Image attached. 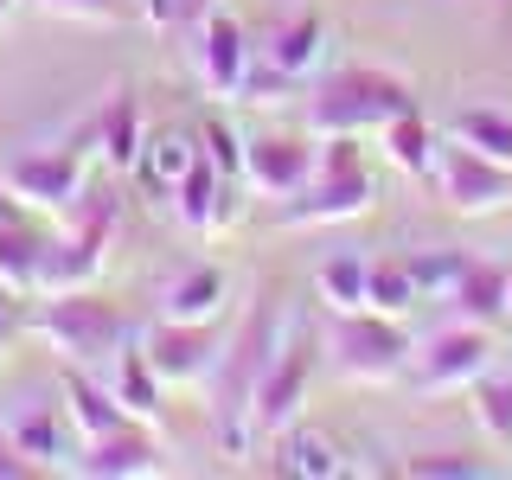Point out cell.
<instances>
[{"mask_svg":"<svg viewBox=\"0 0 512 480\" xmlns=\"http://www.w3.org/2000/svg\"><path fill=\"white\" fill-rule=\"evenodd\" d=\"M276 333H282V314L269 308V288H256L237 333L218 346L212 372H205V391H212V436L224 455H250V397H256V378H263L269 352H276Z\"/></svg>","mask_w":512,"mask_h":480,"instance_id":"obj_1","label":"cell"},{"mask_svg":"<svg viewBox=\"0 0 512 480\" xmlns=\"http://www.w3.org/2000/svg\"><path fill=\"white\" fill-rule=\"evenodd\" d=\"M378 199L372 167L359 154V135H320V160L314 180L295 192V199H276V224L282 231H320V224H352L365 218Z\"/></svg>","mask_w":512,"mask_h":480,"instance_id":"obj_2","label":"cell"},{"mask_svg":"<svg viewBox=\"0 0 512 480\" xmlns=\"http://www.w3.org/2000/svg\"><path fill=\"white\" fill-rule=\"evenodd\" d=\"M404 109H416V90L397 71L378 64H340L327 71L308 96V128L314 135H378L384 122H397Z\"/></svg>","mask_w":512,"mask_h":480,"instance_id":"obj_3","label":"cell"},{"mask_svg":"<svg viewBox=\"0 0 512 480\" xmlns=\"http://www.w3.org/2000/svg\"><path fill=\"white\" fill-rule=\"evenodd\" d=\"M26 327L39 333L64 365H84V372H90V365H103V359H116L122 346H135V320H128L116 301H103L96 288L45 295L39 308L26 314Z\"/></svg>","mask_w":512,"mask_h":480,"instance_id":"obj_4","label":"cell"},{"mask_svg":"<svg viewBox=\"0 0 512 480\" xmlns=\"http://www.w3.org/2000/svg\"><path fill=\"white\" fill-rule=\"evenodd\" d=\"M314 365H320V346L308 340V320L288 308L282 333H276V352H269L263 378H256V397H250V436L256 442H276L282 429L301 423L308 391H314Z\"/></svg>","mask_w":512,"mask_h":480,"instance_id":"obj_5","label":"cell"},{"mask_svg":"<svg viewBox=\"0 0 512 480\" xmlns=\"http://www.w3.org/2000/svg\"><path fill=\"white\" fill-rule=\"evenodd\" d=\"M327 365L346 384H391L410 372V352L416 340L397 327V314H372V308H352L327 320Z\"/></svg>","mask_w":512,"mask_h":480,"instance_id":"obj_6","label":"cell"},{"mask_svg":"<svg viewBox=\"0 0 512 480\" xmlns=\"http://www.w3.org/2000/svg\"><path fill=\"white\" fill-rule=\"evenodd\" d=\"M90 148H96V122H84L71 141H52V148H26L13 154V167L0 180L13 186V199L32 205V212H71L90 186Z\"/></svg>","mask_w":512,"mask_h":480,"instance_id":"obj_7","label":"cell"},{"mask_svg":"<svg viewBox=\"0 0 512 480\" xmlns=\"http://www.w3.org/2000/svg\"><path fill=\"white\" fill-rule=\"evenodd\" d=\"M429 186H436L442 205H455L461 218H487V212H506L512 205V167L500 160L461 148V141H436V160H429Z\"/></svg>","mask_w":512,"mask_h":480,"instance_id":"obj_8","label":"cell"},{"mask_svg":"<svg viewBox=\"0 0 512 480\" xmlns=\"http://www.w3.org/2000/svg\"><path fill=\"white\" fill-rule=\"evenodd\" d=\"M493 372V340L487 327H474V320H448V327H436L423 346L410 352V384L416 391H474V378Z\"/></svg>","mask_w":512,"mask_h":480,"instance_id":"obj_9","label":"cell"},{"mask_svg":"<svg viewBox=\"0 0 512 480\" xmlns=\"http://www.w3.org/2000/svg\"><path fill=\"white\" fill-rule=\"evenodd\" d=\"M135 346L160 384H199L224 340H218V320H154L148 333H135Z\"/></svg>","mask_w":512,"mask_h":480,"instance_id":"obj_10","label":"cell"},{"mask_svg":"<svg viewBox=\"0 0 512 480\" xmlns=\"http://www.w3.org/2000/svg\"><path fill=\"white\" fill-rule=\"evenodd\" d=\"M192 64H199V84L224 96V103H237L244 96V77H250V64H256V45H250V32L231 20V13H205L199 26H192Z\"/></svg>","mask_w":512,"mask_h":480,"instance_id":"obj_11","label":"cell"},{"mask_svg":"<svg viewBox=\"0 0 512 480\" xmlns=\"http://www.w3.org/2000/svg\"><path fill=\"white\" fill-rule=\"evenodd\" d=\"M314 160H320V148L308 135H250L244 141V186L263 192V199H295L314 180Z\"/></svg>","mask_w":512,"mask_h":480,"instance_id":"obj_12","label":"cell"},{"mask_svg":"<svg viewBox=\"0 0 512 480\" xmlns=\"http://www.w3.org/2000/svg\"><path fill=\"white\" fill-rule=\"evenodd\" d=\"M237 186H244L237 173H218L212 160L199 154V167H192L186 180L173 186L167 205H173V218H180L192 237H218V231H231V224L244 218V199H237Z\"/></svg>","mask_w":512,"mask_h":480,"instance_id":"obj_13","label":"cell"},{"mask_svg":"<svg viewBox=\"0 0 512 480\" xmlns=\"http://www.w3.org/2000/svg\"><path fill=\"white\" fill-rule=\"evenodd\" d=\"M256 58H263L269 71H282L288 84L320 77V64H327V26H320V13H282V20L263 32Z\"/></svg>","mask_w":512,"mask_h":480,"instance_id":"obj_14","label":"cell"},{"mask_svg":"<svg viewBox=\"0 0 512 480\" xmlns=\"http://www.w3.org/2000/svg\"><path fill=\"white\" fill-rule=\"evenodd\" d=\"M77 474H90V480H148V474H160V442L135 423V416H128L122 429H109V436L84 442Z\"/></svg>","mask_w":512,"mask_h":480,"instance_id":"obj_15","label":"cell"},{"mask_svg":"<svg viewBox=\"0 0 512 480\" xmlns=\"http://www.w3.org/2000/svg\"><path fill=\"white\" fill-rule=\"evenodd\" d=\"M224 295H231V276L218 263H186L180 276L160 282V320H218Z\"/></svg>","mask_w":512,"mask_h":480,"instance_id":"obj_16","label":"cell"},{"mask_svg":"<svg viewBox=\"0 0 512 480\" xmlns=\"http://www.w3.org/2000/svg\"><path fill=\"white\" fill-rule=\"evenodd\" d=\"M64 423H71L84 442H96V436H109V429H122L128 410L116 404L109 384H96L84 365H71V372H64Z\"/></svg>","mask_w":512,"mask_h":480,"instance_id":"obj_17","label":"cell"},{"mask_svg":"<svg viewBox=\"0 0 512 480\" xmlns=\"http://www.w3.org/2000/svg\"><path fill=\"white\" fill-rule=\"evenodd\" d=\"M96 154L109 160L116 173H135V160H141V141H148V128H141V103L128 90H109V103L96 109Z\"/></svg>","mask_w":512,"mask_h":480,"instance_id":"obj_18","label":"cell"},{"mask_svg":"<svg viewBox=\"0 0 512 480\" xmlns=\"http://www.w3.org/2000/svg\"><path fill=\"white\" fill-rule=\"evenodd\" d=\"M448 301H455V320H474V327H493V320L506 314V269L480 263V256H468L461 263L455 288H448Z\"/></svg>","mask_w":512,"mask_h":480,"instance_id":"obj_19","label":"cell"},{"mask_svg":"<svg viewBox=\"0 0 512 480\" xmlns=\"http://www.w3.org/2000/svg\"><path fill=\"white\" fill-rule=\"evenodd\" d=\"M13 448L32 461V468H64V410L58 404H26L7 416Z\"/></svg>","mask_w":512,"mask_h":480,"instance_id":"obj_20","label":"cell"},{"mask_svg":"<svg viewBox=\"0 0 512 480\" xmlns=\"http://www.w3.org/2000/svg\"><path fill=\"white\" fill-rule=\"evenodd\" d=\"M192 167H199V141L192 135H148L141 141V160H135V173L148 180V192L160 205L173 199V186H180Z\"/></svg>","mask_w":512,"mask_h":480,"instance_id":"obj_21","label":"cell"},{"mask_svg":"<svg viewBox=\"0 0 512 480\" xmlns=\"http://www.w3.org/2000/svg\"><path fill=\"white\" fill-rule=\"evenodd\" d=\"M442 135L461 141V148H474V154H487V160H500V167H512V116L506 109H487V103L455 109Z\"/></svg>","mask_w":512,"mask_h":480,"instance_id":"obj_22","label":"cell"},{"mask_svg":"<svg viewBox=\"0 0 512 480\" xmlns=\"http://www.w3.org/2000/svg\"><path fill=\"white\" fill-rule=\"evenodd\" d=\"M378 141H384V154H391L397 173H410V180H429V160H436V141H442V135L423 122V109H404L397 122L378 128Z\"/></svg>","mask_w":512,"mask_h":480,"instance_id":"obj_23","label":"cell"},{"mask_svg":"<svg viewBox=\"0 0 512 480\" xmlns=\"http://www.w3.org/2000/svg\"><path fill=\"white\" fill-rule=\"evenodd\" d=\"M109 391H116V404L135 416V423H148V416L160 410V391H167V384L154 378V365L141 359V346H122L116 372H109Z\"/></svg>","mask_w":512,"mask_h":480,"instance_id":"obj_24","label":"cell"},{"mask_svg":"<svg viewBox=\"0 0 512 480\" xmlns=\"http://www.w3.org/2000/svg\"><path fill=\"white\" fill-rule=\"evenodd\" d=\"M474 423L493 448H512V372H480L474 378Z\"/></svg>","mask_w":512,"mask_h":480,"instance_id":"obj_25","label":"cell"},{"mask_svg":"<svg viewBox=\"0 0 512 480\" xmlns=\"http://www.w3.org/2000/svg\"><path fill=\"white\" fill-rule=\"evenodd\" d=\"M365 256H352V250H340V256H327L320 263V276H314V288H320V301H327V314H352V308H365Z\"/></svg>","mask_w":512,"mask_h":480,"instance_id":"obj_26","label":"cell"},{"mask_svg":"<svg viewBox=\"0 0 512 480\" xmlns=\"http://www.w3.org/2000/svg\"><path fill=\"white\" fill-rule=\"evenodd\" d=\"M282 474H301V480H333V474H346V461H340V448H333L327 436H308V429H282V461H276Z\"/></svg>","mask_w":512,"mask_h":480,"instance_id":"obj_27","label":"cell"},{"mask_svg":"<svg viewBox=\"0 0 512 480\" xmlns=\"http://www.w3.org/2000/svg\"><path fill=\"white\" fill-rule=\"evenodd\" d=\"M410 301H423V295H416L404 256H384V263L365 269V308H372V314H397V320H404Z\"/></svg>","mask_w":512,"mask_h":480,"instance_id":"obj_28","label":"cell"},{"mask_svg":"<svg viewBox=\"0 0 512 480\" xmlns=\"http://www.w3.org/2000/svg\"><path fill=\"white\" fill-rule=\"evenodd\" d=\"M39 250H45L39 231H26V224H0V288H26V295H32V282H39Z\"/></svg>","mask_w":512,"mask_h":480,"instance_id":"obj_29","label":"cell"},{"mask_svg":"<svg viewBox=\"0 0 512 480\" xmlns=\"http://www.w3.org/2000/svg\"><path fill=\"white\" fill-rule=\"evenodd\" d=\"M404 263H410L416 295H442L448 301V288H455V276H461L468 256H461V250H423V256H404Z\"/></svg>","mask_w":512,"mask_h":480,"instance_id":"obj_30","label":"cell"},{"mask_svg":"<svg viewBox=\"0 0 512 480\" xmlns=\"http://www.w3.org/2000/svg\"><path fill=\"white\" fill-rule=\"evenodd\" d=\"M52 20H84V26H122L128 13H141L135 0H32Z\"/></svg>","mask_w":512,"mask_h":480,"instance_id":"obj_31","label":"cell"},{"mask_svg":"<svg viewBox=\"0 0 512 480\" xmlns=\"http://www.w3.org/2000/svg\"><path fill=\"white\" fill-rule=\"evenodd\" d=\"M141 7V20L160 26V32H180V26H199L205 13L218 7V0H135Z\"/></svg>","mask_w":512,"mask_h":480,"instance_id":"obj_32","label":"cell"},{"mask_svg":"<svg viewBox=\"0 0 512 480\" xmlns=\"http://www.w3.org/2000/svg\"><path fill=\"white\" fill-rule=\"evenodd\" d=\"M199 154L212 160L218 173H237V180H244V141H237L224 122H205V135H199Z\"/></svg>","mask_w":512,"mask_h":480,"instance_id":"obj_33","label":"cell"},{"mask_svg":"<svg viewBox=\"0 0 512 480\" xmlns=\"http://www.w3.org/2000/svg\"><path fill=\"white\" fill-rule=\"evenodd\" d=\"M404 474H416V480H480L487 468L468 455H416V461H404Z\"/></svg>","mask_w":512,"mask_h":480,"instance_id":"obj_34","label":"cell"},{"mask_svg":"<svg viewBox=\"0 0 512 480\" xmlns=\"http://www.w3.org/2000/svg\"><path fill=\"white\" fill-rule=\"evenodd\" d=\"M26 474H32V461L20 455V448H13L7 429H0V480H26Z\"/></svg>","mask_w":512,"mask_h":480,"instance_id":"obj_35","label":"cell"},{"mask_svg":"<svg viewBox=\"0 0 512 480\" xmlns=\"http://www.w3.org/2000/svg\"><path fill=\"white\" fill-rule=\"evenodd\" d=\"M0 224H26V205L13 199V186L0 180Z\"/></svg>","mask_w":512,"mask_h":480,"instance_id":"obj_36","label":"cell"},{"mask_svg":"<svg viewBox=\"0 0 512 480\" xmlns=\"http://www.w3.org/2000/svg\"><path fill=\"white\" fill-rule=\"evenodd\" d=\"M0 295H7V288H0ZM7 320H13V314H7V301H0V333H7Z\"/></svg>","mask_w":512,"mask_h":480,"instance_id":"obj_37","label":"cell"},{"mask_svg":"<svg viewBox=\"0 0 512 480\" xmlns=\"http://www.w3.org/2000/svg\"><path fill=\"white\" fill-rule=\"evenodd\" d=\"M13 7H20V0H0V26H7V13H13Z\"/></svg>","mask_w":512,"mask_h":480,"instance_id":"obj_38","label":"cell"},{"mask_svg":"<svg viewBox=\"0 0 512 480\" xmlns=\"http://www.w3.org/2000/svg\"><path fill=\"white\" fill-rule=\"evenodd\" d=\"M506 314H512V269H506Z\"/></svg>","mask_w":512,"mask_h":480,"instance_id":"obj_39","label":"cell"}]
</instances>
